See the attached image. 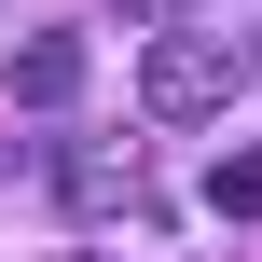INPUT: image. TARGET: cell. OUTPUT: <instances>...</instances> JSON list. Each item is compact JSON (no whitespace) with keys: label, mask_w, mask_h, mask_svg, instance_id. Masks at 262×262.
I'll return each mask as SVG.
<instances>
[{"label":"cell","mask_w":262,"mask_h":262,"mask_svg":"<svg viewBox=\"0 0 262 262\" xmlns=\"http://www.w3.org/2000/svg\"><path fill=\"white\" fill-rule=\"evenodd\" d=\"M83 97V28H28L14 41V111H69Z\"/></svg>","instance_id":"obj_3"},{"label":"cell","mask_w":262,"mask_h":262,"mask_svg":"<svg viewBox=\"0 0 262 262\" xmlns=\"http://www.w3.org/2000/svg\"><path fill=\"white\" fill-rule=\"evenodd\" d=\"M207 207H221V221H262V152H221V166H207Z\"/></svg>","instance_id":"obj_4"},{"label":"cell","mask_w":262,"mask_h":262,"mask_svg":"<svg viewBox=\"0 0 262 262\" xmlns=\"http://www.w3.org/2000/svg\"><path fill=\"white\" fill-rule=\"evenodd\" d=\"M235 83H249V55L207 41V28H152V55H138V111L152 124H207V111H235Z\"/></svg>","instance_id":"obj_2"},{"label":"cell","mask_w":262,"mask_h":262,"mask_svg":"<svg viewBox=\"0 0 262 262\" xmlns=\"http://www.w3.org/2000/svg\"><path fill=\"white\" fill-rule=\"evenodd\" d=\"M111 14H180V0H111Z\"/></svg>","instance_id":"obj_5"},{"label":"cell","mask_w":262,"mask_h":262,"mask_svg":"<svg viewBox=\"0 0 262 262\" xmlns=\"http://www.w3.org/2000/svg\"><path fill=\"white\" fill-rule=\"evenodd\" d=\"M55 193H69V221H83V235H152V221H166L152 138H124V124L69 138V152H55Z\"/></svg>","instance_id":"obj_1"}]
</instances>
